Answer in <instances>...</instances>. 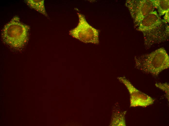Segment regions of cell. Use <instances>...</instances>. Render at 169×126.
<instances>
[{"mask_svg":"<svg viewBox=\"0 0 169 126\" xmlns=\"http://www.w3.org/2000/svg\"><path fill=\"white\" fill-rule=\"evenodd\" d=\"M29 29L28 26L22 23L19 18L15 16L4 26L2 38L5 43L11 47L20 48L28 40Z\"/></svg>","mask_w":169,"mask_h":126,"instance_id":"3","label":"cell"},{"mask_svg":"<svg viewBox=\"0 0 169 126\" xmlns=\"http://www.w3.org/2000/svg\"><path fill=\"white\" fill-rule=\"evenodd\" d=\"M118 79L125 85L129 92L130 107L144 108L154 103V99L137 89L125 78L119 77Z\"/></svg>","mask_w":169,"mask_h":126,"instance_id":"6","label":"cell"},{"mask_svg":"<svg viewBox=\"0 0 169 126\" xmlns=\"http://www.w3.org/2000/svg\"><path fill=\"white\" fill-rule=\"evenodd\" d=\"M126 5L129 10L135 26H138L144 18L154 11L155 8L153 0H127Z\"/></svg>","mask_w":169,"mask_h":126,"instance_id":"5","label":"cell"},{"mask_svg":"<svg viewBox=\"0 0 169 126\" xmlns=\"http://www.w3.org/2000/svg\"><path fill=\"white\" fill-rule=\"evenodd\" d=\"M155 8L158 9L160 16L163 15L169 10V0H153Z\"/></svg>","mask_w":169,"mask_h":126,"instance_id":"8","label":"cell"},{"mask_svg":"<svg viewBox=\"0 0 169 126\" xmlns=\"http://www.w3.org/2000/svg\"><path fill=\"white\" fill-rule=\"evenodd\" d=\"M134 62L135 68L155 77L169 67V56L163 47L150 53L135 56Z\"/></svg>","mask_w":169,"mask_h":126,"instance_id":"2","label":"cell"},{"mask_svg":"<svg viewBox=\"0 0 169 126\" xmlns=\"http://www.w3.org/2000/svg\"><path fill=\"white\" fill-rule=\"evenodd\" d=\"M78 15V24L76 27L69 31V34L84 43L98 44V31L88 24L83 15L79 13Z\"/></svg>","mask_w":169,"mask_h":126,"instance_id":"4","label":"cell"},{"mask_svg":"<svg viewBox=\"0 0 169 126\" xmlns=\"http://www.w3.org/2000/svg\"><path fill=\"white\" fill-rule=\"evenodd\" d=\"M138 26V30L143 34L146 49L168 38L169 26L165 21L161 18L156 10L144 17Z\"/></svg>","mask_w":169,"mask_h":126,"instance_id":"1","label":"cell"},{"mask_svg":"<svg viewBox=\"0 0 169 126\" xmlns=\"http://www.w3.org/2000/svg\"><path fill=\"white\" fill-rule=\"evenodd\" d=\"M156 86L164 92L166 96L169 101V84L167 82L164 83H157L155 84Z\"/></svg>","mask_w":169,"mask_h":126,"instance_id":"9","label":"cell"},{"mask_svg":"<svg viewBox=\"0 0 169 126\" xmlns=\"http://www.w3.org/2000/svg\"><path fill=\"white\" fill-rule=\"evenodd\" d=\"M25 1L31 8L34 9L45 16L48 17L45 9L44 0H26Z\"/></svg>","mask_w":169,"mask_h":126,"instance_id":"7","label":"cell"},{"mask_svg":"<svg viewBox=\"0 0 169 126\" xmlns=\"http://www.w3.org/2000/svg\"><path fill=\"white\" fill-rule=\"evenodd\" d=\"M165 14V15L164 17V20L167 23H169V10L167 11Z\"/></svg>","mask_w":169,"mask_h":126,"instance_id":"10","label":"cell"}]
</instances>
